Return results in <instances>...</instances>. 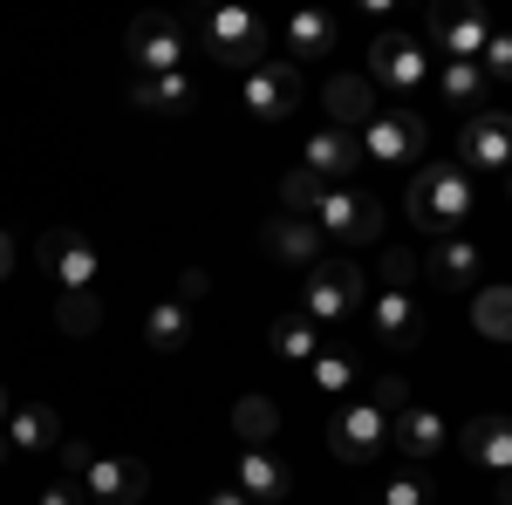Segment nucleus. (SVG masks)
<instances>
[{
  "instance_id": "f257e3e1",
  "label": "nucleus",
  "mask_w": 512,
  "mask_h": 505,
  "mask_svg": "<svg viewBox=\"0 0 512 505\" xmlns=\"http://www.w3.org/2000/svg\"><path fill=\"white\" fill-rule=\"evenodd\" d=\"M472 178H465V164H424L417 178H410V192H403V212H410V226L431 239H458L465 233V219H472Z\"/></svg>"
},
{
  "instance_id": "f03ea898",
  "label": "nucleus",
  "mask_w": 512,
  "mask_h": 505,
  "mask_svg": "<svg viewBox=\"0 0 512 505\" xmlns=\"http://www.w3.org/2000/svg\"><path fill=\"white\" fill-rule=\"evenodd\" d=\"M205 48H212L226 69L253 76V69L274 62V28H267L253 7H219V14H205Z\"/></svg>"
},
{
  "instance_id": "7ed1b4c3",
  "label": "nucleus",
  "mask_w": 512,
  "mask_h": 505,
  "mask_svg": "<svg viewBox=\"0 0 512 505\" xmlns=\"http://www.w3.org/2000/svg\"><path fill=\"white\" fill-rule=\"evenodd\" d=\"M35 253H41V267L62 280V294H89V287H96V273H103V253H96V239L76 233V226H48Z\"/></svg>"
},
{
  "instance_id": "20e7f679",
  "label": "nucleus",
  "mask_w": 512,
  "mask_h": 505,
  "mask_svg": "<svg viewBox=\"0 0 512 505\" xmlns=\"http://www.w3.org/2000/svg\"><path fill=\"white\" fill-rule=\"evenodd\" d=\"M362 287H369V280H362V267H355V260H328V267H308V321H328V328H335V321H349L355 308H362Z\"/></svg>"
},
{
  "instance_id": "39448f33",
  "label": "nucleus",
  "mask_w": 512,
  "mask_h": 505,
  "mask_svg": "<svg viewBox=\"0 0 512 505\" xmlns=\"http://www.w3.org/2000/svg\"><path fill=\"white\" fill-rule=\"evenodd\" d=\"M315 233H335L349 239V246H369V239H383V205L369 192H355V185H328L315 205Z\"/></svg>"
},
{
  "instance_id": "423d86ee",
  "label": "nucleus",
  "mask_w": 512,
  "mask_h": 505,
  "mask_svg": "<svg viewBox=\"0 0 512 505\" xmlns=\"http://www.w3.org/2000/svg\"><path fill=\"white\" fill-rule=\"evenodd\" d=\"M185 21L178 14H137L130 21V62L144 69V76H178L185 69Z\"/></svg>"
},
{
  "instance_id": "0eeeda50",
  "label": "nucleus",
  "mask_w": 512,
  "mask_h": 505,
  "mask_svg": "<svg viewBox=\"0 0 512 505\" xmlns=\"http://www.w3.org/2000/svg\"><path fill=\"white\" fill-rule=\"evenodd\" d=\"M424 144H431V123L417 110H376L362 130V157H376V164H417Z\"/></svg>"
},
{
  "instance_id": "6e6552de",
  "label": "nucleus",
  "mask_w": 512,
  "mask_h": 505,
  "mask_svg": "<svg viewBox=\"0 0 512 505\" xmlns=\"http://www.w3.org/2000/svg\"><path fill=\"white\" fill-rule=\"evenodd\" d=\"M396 89V96H417L431 82V55L417 48L410 35H376L369 41V89Z\"/></svg>"
},
{
  "instance_id": "1a4fd4ad",
  "label": "nucleus",
  "mask_w": 512,
  "mask_h": 505,
  "mask_svg": "<svg viewBox=\"0 0 512 505\" xmlns=\"http://www.w3.org/2000/svg\"><path fill=\"white\" fill-rule=\"evenodd\" d=\"M383 444H390V417L362 396V403H349L335 424H328V451L342 458V465H369V458H383Z\"/></svg>"
},
{
  "instance_id": "9d476101",
  "label": "nucleus",
  "mask_w": 512,
  "mask_h": 505,
  "mask_svg": "<svg viewBox=\"0 0 512 505\" xmlns=\"http://www.w3.org/2000/svg\"><path fill=\"white\" fill-rule=\"evenodd\" d=\"M458 164L478 171H512V117L506 110H472L458 130Z\"/></svg>"
},
{
  "instance_id": "9b49d317",
  "label": "nucleus",
  "mask_w": 512,
  "mask_h": 505,
  "mask_svg": "<svg viewBox=\"0 0 512 505\" xmlns=\"http://www.w3.org/2000/svg\"><path fill=\"white\" fill-rule=\"evenodd\" d=\"M424 28H431L437 55H451V62H478L485 41H492V21H485L478 7H431Z\"/></svg>"
},
{
  "instance_id": "f8f14e48",
  "label": "nucleus",
  "mask_w": 512,
  "mask_h": 505,
  "mask_svg": "<svg viewBox=\"0 0 512 505\" xmlns=\"http://www.w3.org/2000/svg\"><path fill=\"white\" fill-rule=\"evenodd\" d=\"M417 267H424V280H431V287H444V294H465V287H478V273H485V246H472L465 233H458V239H437Z\"/></svg>"
},
{
  "instance_id": "ddd939ff",
  "label": "nucleus",
  "mask_w": 512,
  "mask_h": 505,
  "mask_svg": "<svg viewBox=\"0 0 512 505\" xmlns=\"http://www.w3.org/2000/svg\"><path fill=\"white\" fill-rule=\"evenodd\" d=\"M246 110L267 117V123L294 117V110H301V69H294V62H267V69H253V76H246Z\"/></svg>"
},
{
  "instance_id": "4468645a",
  "label": "nucleus",
  "mask_w": 512,
  "mask_h": 505,
  "mask_svg": "<svg viewBox=\"0 0 512 505\" xmlns=\"http://www.w3.org/2000/svg\"><path fill=\"white\" fill-rule=\"evenodd\" d=\"M82 492H89L96 505H137L144 492H151V471L137 465V458H89Z\"/></svg>"
},
{
  "instance_id": "2eb2a0df",
  "label": "nucleus",
  "mask_w": 512,
  "mask_h": 505,
  "mask_svg": "<svg viewBox=\"0 0 512 505\" xmlns=\"http://www.w3.org/2000/svg\"><path fill=\"white\" fill-rule=\"evenodd\" d=\"M301 164L315 171L321 185H349V171L362 164V137H355V130H335V123H328V130H315V137H308Z\"/></svg>"
},
{
  "instance_id": "dca6fc26",
  "label": "nucleus",
  "mask_w": 512,
  "mask_h": 505,
  "mask_svg": "<svg viewBox=\"0 0 512 505\" xmlns=\"http://www.w3.org/2000/svg\"><path fill=\"white\" fill-rule=\"evenodd\" d=\"M369 328H376L390 349H417V335H424V301H417V294L383 287V294L369 301Z\"/></svg>"
},
{
  "instance_id": "f3484780",
  "label": "nucleus",
  "mask_w": 512,
  "mask_h": 505,
  "mask_svg": "<svg viewBox=\"0 0 512 505\" xmlns=\"http://www.w3.org/2000/svg\"><path fill=\"white\" fill-rule=\"evenodd\" d=\"M260 246H267L274 260H287V267H315L321 233H315V219H301V212H280V219H267Z\"/></svg>"
},
{
  "instance_id": "a211bd4d",
  "label": "nucleus",
  "mask_w": 512,
  "mask_h": 505,
  "mask_svg": "<svg viewBox=\"0 0 512 505\" xmlns=\"http://www.w3.org/2000/svg\"><path fill=\"white\" fill-rule=\"evenodd\" d=\"M233 492H246L253 505H280L287 492H294V478H287V465H280L274 451H239V478Z\"/></svg>"
},
{
  "instance_id": "6ab92c4d",
  "label": "nucleus",
  "mask_w": 512,
  "mask_h": 505,
  "mask_svg": "<svg viewBox=\"0 0 512 505\" xmlns=\"http://www.w3.org/2000/svg\"><path fill=\"white\" fill-rule=\"evenodd\" d=\"M458 451H465L472 465L512 471V417H472V424H465V437H458Z\"/></svg>"
},
{
  "instance_id": "aec40b11",
  "label": "nucleus",
  "mask_w": 512,
  "mask_h": 505,
  "mask_svg": "<svg viewBox=\"0 0 512 505\" xmlns=\"http://www.w3.org/2000/svg\"><path fill=\"white\" fill-rule=\"evenodd\" d=\"M376 110L383 103H376L369 76H328V117H335V130H369Z\"/></svg>"
},
{
  "instance_id": "412c9836",
  "label": "nucleus",
  "mask_w": 512,
  "mask_h": 505,
  "mask_svg": "<svg viewBox=\"0 0 512 505\" xmlns=\"http://www.w3.org/2000/svg\"><path fill=\"white\" fill-rule=\"evenodd\" d=\"M7 444L14 451H62V417L48 403H21V410H7Z\"/></svg>"
},
{
  "instance_id": "4be33fe9",
  "label": "nucleus",
  "mask_w": 512,
  "mask_h": 505,
  "mask_svg": "<svg viewBox=\"0 0 512 505\" xmlns=\"http://www.w3.org/2000/svg\"><path fill=\"white\" fill-rule=\"evenodd\" d=\"M130 103L137 110H158V117H178V110H192L198 103V82L178 69V76H137L130 82Z\"/></svg>"
},
{
  "instance_id": "5701e85b",
  "label": "nucleus",
  "mask_w": 512,
  "mask_h": 505,
  "mask_svg": "<svg viewBox=\"0 0 512 505\" xmlns=\"http://www.w3.org/2000/svg\"><path fill=\"white\" fill-rule=\"evenodd\" d=\"M390 444H403L410 458H431L437 444H444V417L424 410V403H410V410H396V417H390Z\"/></svg>"
},
{
  "instance_id": "b1692460",
  "label": "nucleus",
  "mask_w": 512,
  "mask_h": 505,
  "mask_svg": "<svg viewBox=\"0 0 512 505\" xmlns=\"http://www.w3.org/2000/svg\"><path fill=\"white\" fill-rule=\"evenodd\" d=\"M280 430V410L274 396H239L233 403V437L246 444V451H267V437Z\"/></svg>"
},
{
  "instance_id": "393cba45",
  "label": "nucleus",
  "mask_w": 512,
  "mask_h": 505,
  "mask_svg": "<svg viewBox=\"0 0 512 505\" xmlns=\"http://www.w3.org/2000/svg\"><path fill=\"white\" fill-rule=\"evenodd\" d=\"M335 48V21L321 7H294L287 14V55H328Z\"/></svg>"
},
{
  "instance_id": "a878e982",
  "label": "nucleus",
  "mask_w": 512,
  "mask_h": 505,
  "mask_svg": "<svg viewBox=\"0 0 512 505\" xmlns=\"http://www.w3.org/2000/svg\"><path fill=\"white\" fill-rule=\"evenodd\" d=\"M144 342H151L158 355L185 349V342H192V308H178V301H158V308L144 314Z\"/></svg>"
},
{
  "instance_id": "bb28decb",
  "label": "nucleus",
  "mask_w": 512,
  "mask_h": 505,
  "mask_svg": "<svg viewBox=\"0 0 512 505\" xmlns=\"http://www.w3.org/2000/svg\"><path fill=\"white\" fill-rule=\"evenodd\" d=\"M274 355L280 362H315L321 355V328L308 314H280L274 321Z\"/></svg>"
},
{
  "instance_id": "cd10ccee",
  "label": "nucleus",
  "mask_w": 512,
  "mask_h": 505,
  "mask_svg": "<svg viewBox=\"0 0 512 505\" xmlns=\"http://www.w3.org/2000/svg\"><path fill=\"white\" fill-rule=\"evenodd\" d=\"M437 96L458 103V110H478V103H485V69H478V62H444V69H437Z\"/></svg>"
},
{
  "instance_id": "c85d7f7f",
  "label": "nucleus",
  "mask_w": 512,
  "mask_h": 505,
  "mask_svg": "<svg viewBox=\"0 0 512 505\" xmlns=\"http://www.w3.org/2000/svg\"><path fill=\"white\" fill-rule=\"evenodd\" d=\"M472 328L485 342H512V287H485L472 301Z\"/></svg>"
},
{
  "instance_id": "c756f323",
  "label": "nucleus",
  "mask_w": 512,
  "mask_h": 505,
  "mask_svg": "<svg viewBox=\"0 0 512 505\" xmlns=\"http://www.w3.org/2000/svg\"><path fill=\"white\" fill-rule=\"evenodd\" d=\"M308 369H315V389H321V396H342V389L362 383V362H355V355H342V349H321Z\"/></svg>"
},
{
  "instance_id": "7c9ffc66",
  "label": "nucleus",
  "mask_w": 512,
  "mask_h": 505,
  "mask_svg": "<svg viewBox=\"0 0 512 505\" xmlns=\"http://www.w3.org/2000/svg\"><path fill=\"white\" fill-rule=\"evenodd\" d=\"M55 328H62V335H96V328H103V301H96V287H89V294H62V314H55Z\"/></svg>"
},
{
  "instance_id": "2f4dec72",
  "label": "nucleus",
  "mask_w": 512,
  "mask_h": 505,
  "mask_svg": "<svg viewBox=\"0 0 512 505\" xmlns=\"http://www.w3.org/2000/svg\"><path fill=\"white\" fill-rule=\"evenodd\" d=\"M321 192H328V185H321L315 171H308V164H294V171H287V185H280V205H287V212H301V219H315Z\"/></svg>"
},
{
  "instance_id": "473e14b6",
  "label": "nucleus",
  "mask_w": 512,
  "mask_h": 505,
  "mask_svg": "<svg viewBox=\"0 0 512 505\" xmlns=\"http://www.w3.org/2000/svg\"><path fill=\"white\" fill-rule=\"evenodd\" d=\"M383 505H431V485L417 471H396L390 485H383Z\"/></svg>"
},
{
  "instance_id": "72a5a7b5",
  "label": "nucleus",
  "mask_w": 512,
  "mask_h": 505,
  "mask_svg": "<svg viewBox=\"0 0 512 505\" xmlns=\"http://www.w3.org/2000/svg\"><path fill=\"white\" fill-rule=\"evenodd\" d=\"M417 253H403V246H390V253H383V287H396V294H410V280H417Z\"/></svg>"
},
{
  "instance_id": "f704fd0d",
  "label": "nucleus",
  "mask_w": 512,
  "mask_h": 505,
  "mask_svg": "<svg viewBox=\"0 0 512 505\" xmlns=\"http://www.w3.org/2000/svg\"><path fill=\"white\" fill-rule=\"evenodd\" d=\"M369 403H376L383 417H396V410H410V383H403V376H376V383H369Z\"/></svg>"
},
{
  "instance_id": "c9c22d12",
  "label": "nucleus",
  "mask_w": 512,
  "mask_h": 505,
  "mask_svg": "<svg viewBox=\"0 0 512 505\" xmlns=\"http://www.w3.org/2000/svg\"><path fill=\"white\" fill-rule=\"evenodd\" d=\"M478 69L492 82H512V35H492L485 41V55H478Z\"/></svg>"
},
{
  "instance_id": "e433bc0d",
  "label": "nucleus",
  "mask_w": 512,
  "mask_h": 505,
  "mask_svg": "<svg viewBox=\"0 0 512 505\" xmlns=\"http://www.w3.org/2000/svg\"><path fill=\"white\" fill-rule=\"evenodd\" d=\"M35 505H89V492H82V478H62V485H41Z\"/></svg>"
},
{
  "instance_id": "4c0bfd02",
  "label": "nucleus",
  "mask_w": 512,
  "mask_h": 505,
  "mask_svg": "<svg viewBox=\"0 0 512 505\" xmlns=\"http://www.w3.org/2000/svg\"><path fill=\"white\" fill-rule=\"evenodd\" d=\"M192 301H205V267H185V273H178V308H192Z\"/></svg>"
},
{
  "instance_id": "58836bf2",
  "label": "nucleus",
  "mask_w": 512,
  "mask_h": 505,
  "mask_svg": "<svg viewBox=\"0 0 512 505\" xmlns=\"http://www.w3.org/2000/svg\"><path fill=\"white\" fill-rule=\"evenodd\" d=\"M89 458H96V451H89V444H76V437H62V465L76 471V478H82V471H89Z\"/></svg>"
},
{
  "instance_id": "ea45409f",
  "label": "nucleus",
  "mask_w": 512,
  "mask_h": 505,
  "mask_svg": "<svg viewBox=\"0 0 512 505\" xmlns=\"http://www.w3.org/2000/svg\"><path fill=\"white\" fill-rule=\"evenodd\" d=\"M205 505H253V499H246V492H233V485H226V492H212V499H205Z\"/></svg>"
},
{
  "instance_id": "a19ab883",
  "label": "nucleus",
  "mask_w": 512,
  "mask_h": 505,
  "mask_svg": "<svg viewBox=\"0 0 512 505\" xmlns=\"http://www.w3.org/2000/svg\"><path fill=\"white\" fill-rule=\"evenodd\" d=\"M14 273V246H7V233H0V280Z\"/></svg>"
},
{
  "instance_id": "79ce46f5",
  "label": "nucleus",
  "mask_w": 512,
  "mask_h": 505,
  "mask_svg": "<svg viewBox=\"0 0 512 505\" xmlns=\"http://www.w3.org/2000/svg\"><path fill=\"white\" fill-rule=\"evenodd\" d=\"M7 410H14V403H7V383H0V430H7Z\"/></svg>"
},
{
  "instance_id": "37998d69",
  "label": "nucleus",
  "mask_w": 512,
  "mask_h": 505,
  "mask_svg": "<svg viewBox=\"0 0 512 505\" xmlns=\"http://www.w3.org/2000/svg\"><path fill=\"white\" fill-rule=\"evenodd\" d=\"M499 505H512V478H506V485H499Z\"/></svg>"
},
{
  "instance_id": "c03bdc74",
  "label": "nucleus",
  "mask_w": 512,
  "mask_h": 505,
  "mask_svg": "<svg viewBox=\"0 0 512 505\" xmlns=\"http://www.w3.org/2000/svg\"><path fill=\"white\" fill-rule=\"evenodd\" d=\"M7 451H14V444H7V430H0V465H7Z\"/></svg>"
}]
</instances>
